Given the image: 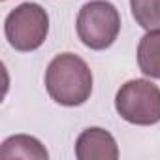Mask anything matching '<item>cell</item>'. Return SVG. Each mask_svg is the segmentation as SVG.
I'll use <instances>...</instances> for the list:
<instances>
[{"label":"cell","mask_w":160,"mask_h":160,"mask_svg":"<svg viewBox=\"0 0 160 160\" xmlns=\"http://www.w3.org/2000/svg\"><path fill=\"white\" fill-rule=\"evenodd\" d=\"M45 89L60 106H83L92 94V72L81 57L60 53L45 70Z\"/></svg>","instance_id":"obj_1"},{"label":"cell","mask_w":160,"mask_h":160,"mask_svg":"<svg viewBox=\"0 0 160 160\" xmlns=\"http://www.w3.org/2000/svg\"><path fill=\"white\" fill-rule=\"evenodd\" d=\"M75 30L83 45L104 51L115 43L121 32V13L108 0H91L79 10Z\"/></svg>","instance_id":"obj_2"},{"label":"cell","mask_w":160,"mask_h":160,"mask_svg":"<svg viewBox=\"0 0 160 160\" xmlns=\"http://www.w3.org/2000/svg\"><path fill=\"white\" fill-rule=\"evenodd\" d=\"M4 34L8 43L21 53L36 51L43 45L49 34V15L36 2H23L15 6L6 21Z\"/></svg>","instance_id":"obj_3"},{"label":"cell","mask_w":160,"mask_h":160,"mask_svg":"<svg viewBox=\"0 0 160 160\" xmlns=\"http://www.w3.org/2000/svg\"><path fill=\"white\" fill-rule=\"evenodd\" d=\"M115 109L130 124L160 122V89L149 79H130L115 94Z\"/></svg>","instance_id":"obj_4"},{"label":"cell","mask_w":160,"mask_h":160,"mask_svg":"<svg viewBox=\"0 0 160 160\" xmlns=\"http://www.w3.org/2000/svg\"><path fill=\"white\" fill-rule=\"evenodd\" d=\"M75 158L77 160H117L119 147L115 138L100 128H85L75 139Z\"/></svg>","instance_id":"obj_5"},{"label":"cell","mask_w":160,"mask_h":160,"mask_svg":"<svg viewBox=\"0 0 160 160\" xmlns=\"http://www.w3.org/2000/svg\"><path fill=\"white\" fill-rule=\"evenodd\" d=\"M2 158H25V160H47L49 152L45 145L27 134H15L2 141L0 147Z\"/></svg>","instance_id":"obj_6"},{"label":"cell","mask_w":160,"mask_h":160,"mask_svg":"<svg viewBox=\"0 0 160 160\" xmlns=\"http://www.w3.org/2000/svg\"><path fill=\"white\" fill-rule=\"evenodd\" d=\"M138 66L143 75L160 79V28L147 30L138 43Z\"/></svg>","instance_id":"obj_7"},{"label":"cell","mask_w":160,"mask_h":160,"mask_svg":"<svg viewBox=\"0 0 160 160\" xmlns=\"http://www.w3.org/2000/svg\"><path fill=\"white\" fill-rule=\"evenodd\" d=\"M130 10L136 23L145 30L160 28V0H130Z\"/></svg>","instance_id":"obj_8"}]
</instances>
